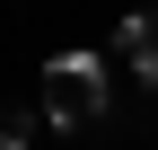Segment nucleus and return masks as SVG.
Instances as JSON below:
<instances>
[{"mask_svg":"<svg viewBox=\"0 0 158 150\" xmlns=\"http://www.w3.org/2000/svg\"><path fill=\"white\" fill-rule=\"evenodd\" d=\"M44 124L53 133H97L106 124V53H53L44 62Z\"/></svg>","mask_w":158,"mask_h":150,"instance_id":"nucleus-1","label":"nucleus"},{"mask_svg":"<svg viewBox=\"0 0 158 150\" xmlns=\"http://www.w3.org/2000/svg\"><path fill=\"white\" fill-rule=\"evenodd\" d=\"M114 62H123L141 88H158V9H132L123 27H114Z\"/></svg>","mask_w":158,"mask_h":150,"instance_id":"nucleus-2","label":"nucleus"},{"mask_svg":"<svg viewBox=\"0 0 158 150\" xmlns=\"http://www.w3.org/2000/svg\"><path fill=\"white\" fill-rule=\"evenodd\" d=\"M27 133H35V115H18V106H0V150H18Z\"/></svg>","mask_w":158,"mask_h":150,"instance_id":"nucleus-3","label":"nucleus"}]
</instances>
